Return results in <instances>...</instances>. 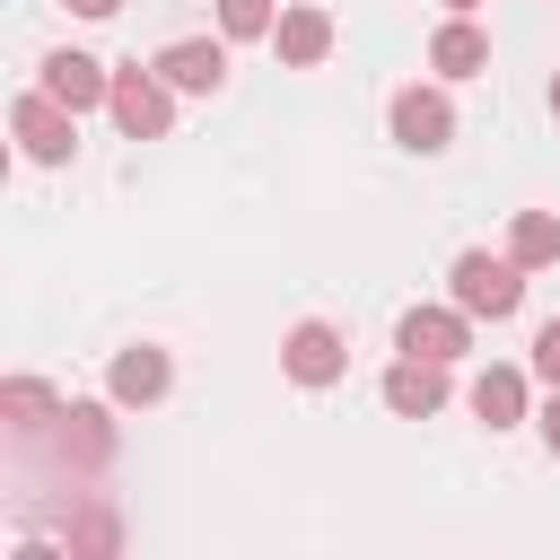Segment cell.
<instances>
[{
    "label": "cell",
    "instance_id": "obj_2",
    "mask_svg": "<svg viewBox=\"0 0 560 560\" xmlns=\"http://www.w3.org/2000/svg\"><path fill=\"white\" fill-rule=\"evenodd\" d=\"M9 131H18V149H26L35 166H61V158L79 149V114H70L61 96H44V88L9 105Z\"/></svg>",
    "mask_w": 560,
    "mask_h": 560
},
{
    "label": "cell",
    "instance_id": "obj_10",
    "mask_svg": "<svg viewBox=\"0 0 560 560\" xmlns=\"http://www.w3.org/2000/svg\"><path fill=\"white\" fill-rule=\"evenodd\" d=\"M429 70H438V79H472V70H490V35H481L472 18H446V26L429 35Z\"/></svg>",
    "mask_w": 560,
    "mask_h": 560
},
{
    "label": "cell",
    "instance_id": "obj_7",
    "mask_svg": "<svg viewBox=\"0 0 560 560\" xmlns=\"http://www.w3.org/2000/svg\"><path fill=\"white\" fill-rule=\"evenodd\" d=\"M158 79H166V88H184V96H210V88L228 79V44L184 35V44H166V52H158Z\"/></svg>",
    "mask_w": 560,
    "mask_h": 560
},
{
    "label": "cell",
    "instance_id": "obj_6",
    "mask_svg": "<svg viewBox=\"0 0 560 560\" xmlns=\"http://www.w3.org/2000/svg\"><path fill=\"white\" fill-rule=\"evenodd\" d=\"M438 402H446V359H411V350H402V359L385 368V411H402V420H429Z\"/></svg>",
    "mask_w": 560,
    "mask_h": 560
},
{
    "label": "cell",
    "instance_id": "obj_17",
    "mask_svg": "<svg viewBox=\"0 0 560 560\" xmlns=\"http://www.w3.org/2000/svg\"><path fill=\"white\" fill-rule=\"evenodd\" d=\"M0 402H9V420H18V429H44V420H35V411H44V385H9Z\"/></svg>",
    "mask_w": 560,
    "mask_h": 560
},
{
    "label": "cell",
    "instance_id": "obj_19",
    "mask_svg": "<svg viewBox=\"0 0 560 560\" xmlns=\"http://www.w3.org/2000/svg\"><path fill=\"white\" fill-rule=\"evenodd\" d=\"M70 9H79V18H114L122 0H70Z\"/></svg>",
    "mask_w": 560,
    "mask_h": 560
},
{
    "label": "cell",
    "instance_id": "obj_16",
    "mask_svg": "<svg viewBox=\"0 0 560 560\" xmlns=\"http://www.w3.org/2000/svg\"><path fill=\"white\" fill-rule=\"evenodd\" d=\"M534 376H542V385H560V315L534 332Z\"/></svg>",
    "mask_w": 560,
    "mask_h": 560
},
{
    "label": "cell",
    "instance_id": "obj_4",
    "mask_svg": "<svg viewBox=\"0 0 560 560\" xmlns=\"http://www.w3.org/2000/svg\"><path fill=\"white\" fill-rule=\"evenodd\" d=\"M394 140L402 149H420V158H438L446 140H455V105H446V88H394Z\"/></svg>",
    "mask_w": 560,
    "mask_h": 560
},
{
    "label": "cell",
    "instance_id": "obj_1",
    "mask_svg": "<svg viewBox=\"0 0 560 560\" xmlns=\"http://www.w3.org/2000/svg\"><path fill=\"white\" fill-rule=\"evenodd\" d=\"M446 289H455L464 315H490V324H499V315L525 306V262H516V254H455Z\"/></svg>",
    "mask_w": 560,
    "mask_h": 560
},
{
    "label": "cell",
    "instance_id": "obj_15",
    "mask_svg": "<svg viewBox=\"0 0 560 560\" xmlns=\"http://www.w3.org/2000/svg\"><path fill=\"white\" fill-rule=\"evenodd\" d=\"M219 26H228L236 44H254V35H271L280 18H271V0H219Z\"/></svg>",
    "mask_w": 560,
    "mask_h": 560
},
{
    "label": "cell",
    "instance_id": "obj_20",
    "mask_svg": "<svg viewBox=\"0 0 560 560\" xmlns=\"http://www.w3.org/2000/svg\"><path fill=\"white\" fill-rule=\"evenodd\" d=\"M446 9H455V18H464V9H481V0H446Z\"/></svg>",
    "mask_w": 560,
    "mask_h": 560
},
{
    "label": "cell",
    "instance_id": "obj_5",
    "mask_svg": "<svg viewBox=\"0 0 560 560\" xmlns=\"http://www.w3.org/2000/svg\"><path fill=\"white\" fill-rule=\"evenodd\" d=\"M394 350H411V359H464L472 350V315L464 306H411L402 324H394Z\"/></svg>",
    "mask_w": 560,
    "mask_h": 560
},
{
    "label": "cell",
    "instance_id": "obj_9",
    "mask_svg": "<svg viewBox=\"0 0 560 560\" xmlns=\"http://www.w3.org/2000/svg\"><path fill=\"white\" fill-rule=\"evenodd\" d=\"M44 96H61L70 114H88V105H105V96H114V70H105V61H88V52H52V61H44Z\"/></svg>",
    "mask_w": 560,
    "mask_h": 560
},
{
    "label": "cell",
    "instance_id": "obj_8",
    "mask_svg": "<svg viewBox=\"0 0 560 560\" xmlns=\"http://www.w3.org/2000/svg\"><path fill=\"white\" fill-rule=\"evenodd\" d=\"M280 368H289L298 385H332V376L350 368V350H341V332H332V324H298V332L280 341Z\"/></svg>",
    "mask_w": 560,
    "mask_h": 560
},
{
    "label": "cell",
    "instance_id": "obj_21",
    "mask_svg": "<svg viewBox=\"0 0 560 560\" xmlns=\"http://www.w3.org/2000/svg\"><path fill=\"white\" fill-rule=\"evenodd\" d=\"M551 114H560V79H551Z\"/></svg>",
    "mask_w": 560,
    "mask_h": 560
},
{
    "label": "cell",
    "instance_id": "obj_14",
    "mask_svg": "<svg viewBox=\"0 0 560 560\" xmlns=\"http://www.w3.org/2000/svg\"><path fill=\"white\" fill-rule=\"evenodd\" d=\"M508 254H516L525 271L560 262V219H551V210H516V228H508Z\"/></svg>",
    "mask_w": 560,
    "mask_h": 560
},
{
    "label": "cell",
    "instance_id": "obj_18",
    "mask_svg": "<svg viewBox=\"0 0 560 560\" xmlns=\"http://www.w3.org/2000/svg\"><path fill=\"white\" fill-rule=\"evenodd\" d=\"M542 446L560 455V385H551V402H542Z\"/></svg>",
    "mask_w": 560,
    "mask_h": 560
},
{
    "label": "cell",
    "instance_id": "obj_11",
    "mask_svg": "<svg viewBox=\"0 0 560 560\" xmlns=\"http://www.w3.org/2000/svg\"><path fill=\"white\" fill-rule=\"evenodd\" d=\"M166 376H175V368H166V350L131 341V350L114 359V376H105V385H114V402H131V411H140V402H158V394H166Z\"/></svg>",
    "mask_w": 560,
    "mask_h": 560
},
{
    "label": "cell",
    "instance_id": "obj_12",
    "mask_svg": "<svg viewBox=\"0 0 560 560\" xmlns=\"http://www.w3.org/2000/svg\"><path fill=\"white\" fill-rule=\"evenodd\" d=\"M271 44H280V61H298V70H315V61L332 52V18H324V9H280V26H271Z\"/></svg>",
    "mask_w": 560,
    "mask_h": 560
},
{
    "label": "cell",
    "instance_id": "obj_3",
    "mask_svg": "<svg viewBox=\"0 0 560 560\" xmlns=\"http://www.w3.org/2000/svg\"><path fill=\"white\" fill-rule=\"evenodd\" d=\"M105 114H114L131 140H158V131L175 122V88L158 79V61H149V70H114V96H105Z\"/></svg>",
    "mask_w": 560,
    "mask_h": 560
},
{
    "label": "cell",
    "instance_id": "obj_13",
    "mask_svg": "<svg viewBox=\"0 0 560 560\" xmlns=\"http://www.w3.org/2000/svg\"><path fill=\"white\" fill-rule=\"evenodd\" d=\"M472 411H481L490 429H516V420H525V376H516V368H481V376H472Z\"/></svg>",
    "mask_w": 560,
    "mask_h": 560
}]
</instances>
